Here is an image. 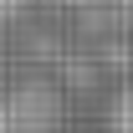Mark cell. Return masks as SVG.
<instances>
[{
  "label": "cell",
  "instance_id": "2",
  "mask_svg": "<svg viewBox=\"0 0 133 133\" xmlns=\"http://www.w3.org/2000/svg\"><path fill=\"white\" fill-rule=\"evenodd\" d=\"M113 133H133V82L113 97Z\"/></svg>",
  "mask_w": 133,
  "mask_h": 133
},
{
  "label": "cell",
  "instance_id": "1",
  "mask_svg": "<svg viewBox=\"0 0 133 133\" xmlns=\"http://www.w3.org/2000/svg\"><path fill=\"white\" fill-rule=\"evenodd\" d=\"M62 92L46 77L16 82L10 92H0V133H56L62 128Z\"/></svg>",
  "mask_w": 133,
  "mask_h": 133
}]
</instances>
